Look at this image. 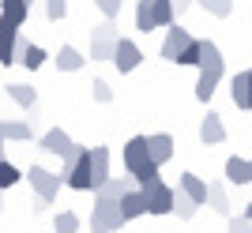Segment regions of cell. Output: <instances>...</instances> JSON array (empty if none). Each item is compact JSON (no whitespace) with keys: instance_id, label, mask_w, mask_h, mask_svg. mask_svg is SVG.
<instances>
[{"instance_id":"cell-1","label":"cell","mask_w":252,"mask_h":233,"mask_svg":"<svg viewBox=\"0 0 252 233\" xmlns=\"http://www.w3.org/2000/svg\"><path fill=\"white\" fill-rule=\"evenodd\" d=\"M200 42H203V60H200V79H196V98L211 102L222 83V75H226V60H222V49L211 38H200Z\"/></svg>"},{"instance_id":"cell-2","label":"cell","mask_w":252,"mask_h":233,"mask_svg":"<svg viewBox=\"0 0 252 233\" xmlns=\"http://www.w3.org/2000/svg\"><path fill=\"white\" fill-rule=\"evenodd\" d=\"M61 180L75 192H94L98 180H94V166H91V150L79 147L75 154L61 158Z\"/></svg>"},{"instance_id":"cell-3","label":"cell","mask_w":252,"mask_h":233,"mask_svg":"<svg viewBox=\"0 0 252 233\" xmlns=\"http://www.w3.org/2000/svg\"><path fill=\"white\" fill-rule=\"evenodd\" d=\"M125 226H128V218L121 214V203L94 200V211H91V233H121Z\"/></svg>"},{"instance_id":"cell-4","label":"cell","mask_w":252,"mask_h":233,"mask_svg":"<svg viewBox=\"0 0 252 233\" xmlns=\"http://www.w3.org/2000/svg\"><path fill=\"white\" fill-rule=\"evenodd\" d=\"M117 42H121V34H117V23H113V19H105L102 27H94V30H91V60H105V64H113V57H117Z\"/></svg>"},{"instance_id":"cell-5","label":"cell","mask_w":252,"mask_h":233,"mask_svg":"<svg viewBox=\"0 0 252 233\" xmlns=\"http://www.w3.org/2000/svg\"><path fill=\"white\" fill-rule=\"evenodd\" d=\"M121 162H125V173H132V177H139L143 170H151L155 158H151L147 136H132V139H128L125 150H121Z\"/></svg>"},{"instance_id":"cell-6","label":"cell","mask_w":252,"mask_h":233,"mask_svg":"<svg viewBox=\"0 0 252 233\" xmlns=\"http://www.w3.org/2000/svg\"><path fill=\"white\" fill-rule=\"evenodd\" d=\"M27 184L34 188V196L45 203H57V192H61V173H49L45 166H27Z\"/></svg>"},{"instance_id":"cell-7","label":"cell","mask_w":252,"mask_h":233,"mask_svg":"<svg viewBox=\"0 0 252 233\" xmlns=\"http://www.w3.org/2000/svg\"><path fill=\"white\" fill-rule=\"evenodd\" d=\"M192 42H196V38H192V34L185 30V27H177V23H173V27L166 30V42H162V60L177 64L181 57L189 53V45H192Z\"/></svg>"},{"instance_id":"cell-8","label":"cell","mask_w":252,"mask_h":233,"mask_svg":"<svg viewBox=\"0 0 252 233\" xmlns=\"http://www.w3.org/2000/svg\"><path fill=\"white\" fill-rule=\"evenodd\" d=\"M38 147L45 150V154H57V158H68V154H75L79 150V143H75L64 128H49L42 139H38Z\"/></svg>"},{"instance_id":"cell-9","label":"cell","mask_w":252,"mask_h":233,"mask_svg":"<svg viewBox=\"0 0 252 233\" xmlns=\"http://www.w3.org/2000/svg\"><path fill=\"white\" fill-rule=\"evenodd\" d=\"M139 60H143V49H139L132 38H121L117 42V57H113V68L121 75H128V72H136L139 68Z\"/></svg>"},{"instance_id":"cell-10","label":"cell","mask_w":252,"mask_h":233,"mask_svg":"<svg viewBox=\"0 0 252 233\" xmlns=\"http://www.w3.org/2000/svg\"><path fill=\"white\" fill-rule=\"evenodd\" d=\"M132 188H139L132 173H125V177H109L105 184H98V188H94V200H113V203H121Z\"/></svg>"},{"instance_id":"cell-11","label":"cell","mask_w":252,"mask_h":233,"mask_svg":"<svg viewBox=\"0 0 252 233\" xmlns=\"http://www.w3.org/2000/svg\"><path fill=\"white\" fill-rule=\"evenodd\" d=\"M0 64L4 68L19 64V27H11L4 19H0Z\"/></svg>"},{"instance_id":"cell-12","label":"cell","mask_w":252,"mask_h":233,"mask_svg":"<svg viewBox=\"0 0 252 233\" xmlns=\"http://www.w3.org/2000/svg\"><path fill=\"white\" fill-rule=\"evenodd\" d=\"M230 98H233V106L245 109V113L252 109V68H245V72H237L230 79Z\"/></svg>"},{"instance_id":"cell-13","label":"cell","mask_w":252,"mask_h":233,"mask_svg":"<svg viewBox=\"0 0 252 233\" xmlns=\"http://www.w3.org/2000/svg\"><path fill=\"white\" fill-rule=\"evenodd\" d=\"M121 214H125L128 222H136V218H143V214H151V196L143 188H132L121 200Z\"/></svg>"},{"instance_id":"cell-14","label":"cell","mask_w":252,"mask_h":233,"mask_svg":"<svg viewBox=\"0 0 252 233\" xmlns=\"http://www.w3.org/2000/svg\"><path fill=\"white\" fill-rule=\"evenodd\" d=\"M147 196H151V214H158V218H162V214H173V200H177V188H169L166 180H162V184H158V188H151Z\"/></svg>"},{"instance_id":"cell-15","label":"cell","mask_w":252,"mask_h":233,"mask_svg":"<svg viewBox=\"0 0 252 233\" xmlns=\"http://www.w3.org/2000/svg\"><path fill=\"white\" fill-rule=\"evenodd\" d=\"M177 188L181 192H189V196H192V200H196V203H200V207H207V196H211V184H207V180H203V177H196V173H181V180H177Z\"/></svg>"},{"instance_id":"cell-16","label":"cell","mask_w":252,"mask_h":233,"mask_svg":"<svg viewBox=\"0 0 252 233\" xmlns=\"http://www.w3.org/2000/svg\"><path fill=\"white\" fill-rule=\"evenodd\" d=\"M222 139H226V124H222V116L211 109V113L200 120V143L215 147V143H222Z\"/></svg>"},{"instance_id":"cell-17","label":"cell","mask_w":252,"mask_h":233,"mask_svg":"<svg viewBox=\"0 0 252 233\" xmlns=\"http://www.w3.org/2000/svg\"><path fill=\"white\" fill-rule=\"evenodd\" d=\"M147 147H151L155 166H166V162L173 158V136H169V132H155V136H147Z\"/></svg>"},{"instance_id":"cell-18","label":"cell","mask_w":252,"mask_h":233,"mask_svg":"<svg viewBox=\"0 0 252 233\" xmlns=\"http://www.w3.org/2000/svg\"><path fill=\"white\" fill-rule=\"evenodd\" d=\"M226 180H230V184H252V158L230 154V158H226Z\"/></svg>"},{"instance_id":"cell-19","label":"cell","mask_w":252,"mask_h":233,"mask_svg":"<svg viewBox=\"0 0 252 233\" xmlns=\"http://www.w3.org/2000/svg\"><path fill=\"white\" fill-rule=\"evenodd\" d=\"M31 15V0H0V19L11 27H23Z\"/></svg>"},{"instance_id":"cell-20","label":"cell","mask_w":252,"mask_h":233,"mask_svg":"<svg viewBox=\"0 0 252 233\" xmlns=\"http://www.w3.org/2000/svg\"><path fill=\"white\" fill-rule=\"evenodd\" d=\"M0 136L8 143H31L34 128H31V120H0Z\"/></svg>"},{"instance_id":"cell-21","label":"cell","mask_w":252,"mask_h":233,"mask_svg":"<svg viewBox=\"0 0 252 233\" xmlns=\"http://www.w3.org/2000/svg\"><path fill=\"white\" fill-rule=\"evenodd\" d=\"M19 64L27 68V72H38V68L45 64V49L34 45V42H27V38H19Z\"/></svg>"},{"instance_id":"cell-22","label":"cell","mask_w":252,"mask_h":233,"mask_svg":"<svg viewBox=\"0 0 252 233\" xmlns=\"http://www.w3.org/2000/svg\"><path fill=\"white\" fill-rule=\"evenodd\" d=\"M8 98H11L19 109H27V113L38 106V90H34L31 83H8Z\"/></svg>"},{"instance_id":"cell-23","label":"cell","mask_w":252,"mask_h":233,"mask_svg":"<svg viewBox=\"0 0 252 233\" xmlns=\"http://www.w3.org/2000/svg\"><path fill=\"white\" fill-rule=\"evenodd\" d=\"M83 68V53L75 45H61L57 49V72H79Z\"/></svg>"},{"instance_id":"cell-24","label":"cell","mask_w":252,"mask_h":233,"mask_svg":"<svg viewBox=\"0 0 252 233\" xmlns=\"http://www.w3.org/2000/svg\"><path fill=\"white\" fill-rule=\"evenodd\" d=\"M91 166H94L98 184H105V180L113 177V173H109V147H91Z\"/></svg>"},{"instance_id":"cell-25","label":"cell","mask_w":252,"mask_h":233,"mask_svg":"<svg viewBox=\"0 0 252 233\" xmlns=\"http://www.w3.org/2000/svg\"><path fill=\"white\" fill-rule=\"evenodd\" d=\"M207 207H211L215 214H230V192H226V184H222V180H215V184H211Z\"/></svg>"},{"instance_id":"cell-26","label":"cell","mask_w":252,"mask_h":233,"mask_svg":"<svg viewBox=\"0 0 252 233\" xmlns=\"http://www.w3.org/2000/svg\"><path fill=\"white\" fill-rule=\"evenodd\" d=\"M196 211H200V203L192 200L189 192H181V188H177V200H173V214H177L181 222H192V218H196Z\"/></svg>"},{"instance_id":"cell-27","label":"cell","mask_w":252,"mask_h":233,"mask_svg":"<svg viewBox=\"0 0 252 233\" xmlns=\"http://www.w3.org/2000/svg\"><path fill=\"white\" fill-rule=\"evenodd\" d=\"M151 11H155V23L158 27H173L177 23V11H173V0H147Z\"/></svg>"},{"instance_id":"cell-28","label":"cell","mask_w":252,"mask_h":233,"mask_svg":"<svg viewBox=\"0 0 252 233\" xmlns=\"http://www.w3.org/2000/svg\"><path fill=\"white\" fill-rule=\"evenodd\" d=\"M136 30H139V34H151V30H158L155 11H151V4H147V0H139V4H136Z\"/></svg>"},{"instance_id":"cell-29","label":"cell","mask_w":252,"mask_h":233,"mask_svg":"<svg viewBox=\"0 0 252 233\" xmlns=\"http://www.w3.org/2000/svg\"><path fill=\"white\" fill-rule=\"evenodd\" d=\"M19 180H23V170L15 166V162L4 158V162H0V192H8L11 184H19Z\"/></svg>"},{"instance_id":"cell-30","label":"cell","mask_w":252,"mask_h":233,"mask_svg":"<svg viewBox=\"0 0 252 233\" xmlns=\"http://www.w3.org/2000/svg\"><path fill=\"white\" fill-rule=\"evenodd\" d=\"M53 230H57V233H79V214H75V211H57Z\"/></svg>"},{"instance_id":"cell-31","label":"cell","mask_w":252,"mask_h":233,"mask_svg":"<svg viewBox=\"0 0 252 233\" xmlns=\"http://www.w3.org/2000/svg\"><path fill=\"white\" fill-rule=\"evenodd\" d=\"M196 4H200L207 15H215V19H226L233 11V0H196Z\"/></svg>"},{"instance_id":"cell-32","label":"cell","mask_w":252,"mask_h":233,"mask_svg":"<svg viewBox=\"0 0 252 233\" xmlns=\"http://www.w3.org/2000/svg\"><path fill=\"white\" fill-rule=\"evenodd\" d=\"M91 94H94L98 106H109V102H113V90H109L105 79H94V83H91Z\"/></svg>"},{"instance_id":"cell-33","label":"cell","mask_w":252,"mask_h":233,"mask_svg":"<svg viewBox=\"0 0 252 233\" xmlns=\"http://www.w3.org/2000/svg\"><path fill=\"white\" fill-rule=\"evenodd\" d=\"M45 15H49V23H61L68 15V0H45Z\"/></svg>"},{"instance_id":"cell-34","label":"cell","mask_w":252,"mask_h":233,"mask_svg":"<svg viewBox=\"0 0 252 233\" xmlns=\"http://www.w3.org/2000/svg\"><path fill=\"white\" fill-rule=\"evenodd\" d=\"M98 4V11H102L105 19H117V15H121V4H125V0H94Z\"/></svg>"},{"instance_id":"cell-35","label":"cell","mask_w":252,"mask_h":233,"mask_svg":"<svg viewBox=\"0 0 252 233\" xmlns=\"http://www.w3.org/2000/svg\"><path fill=\"white\" fill-rule=\"evenodd\" d=\"M226 233H252V218L233 214V218H230V230H226Z\"/></svg>"},{"instance_id":"cell-36","label":"cell","mask_w":252,"mask_h":233,"mask_svg":"<svg viewBox=\"0 0 252 233\" xmlns=\"http://www.w3.org/2000/svg\"><path fill=\"white\" fill-rule=\"evenodd\" d=\"M192 4H196V0H173V11H177V15H181V11H189Z\"/></svg>"},{"instance_id":"cell-37","label":"cell","mask_w":252,"mask_h":233,"mask_svg":"<svg viewBox=\"0 0 252 233\" xmlns=\"http://www.w3.org/2000/svg\"><path fill=\"white\" fill-rule=\"evenodd\" d=\"M4 158H8V139L0 136V162H4Z\"/></svg>"},{"instance_id":"cell-38","label":"cell","mask_w":252,"mask_h":233,"mask_svg":"<svg viewBox=\"0 0 252 233\" xmlns=\"http://www.w3.org/2000/svg\"><path fill=\"white\" fill-rule=\"evenodd\" d=\"M241 214H245V218H252V200L245 203V211H241Z\"/></svg>"},{"instance_id":"cell-39","label":"cell","mask_w":252,"mask_h":233,"mask_svg":"<svg viewBox=\"0 0 252 233\" xmlns=\"http://www.w3.org/2000/svg\"><path fill=\"white\" fill-rule=\"evenodd\" d=\"M0 211H4V196H0Z\"/></svg>"},{"instance_id":"cell-40","label":"cell","mask_w":252,"mask_h":233,"mask_svg":"<svg viewBox=\"0 0 252 233\" xmlns=\"http://www.w3.org/2000/svg\"><path fill=\"white\" fill-rule=\"evenodd\" d=\"M31 4H34V0H31Z\"/></svg>"}]
</instances>
